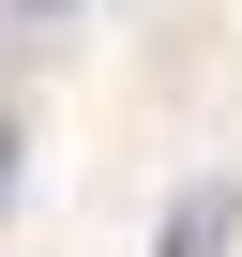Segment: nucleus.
I'll use <instances>...</instances> for the list:
<instances>
[{
    "instance_id": "obj_3",
    "label": "nucleus",
    "mask_w": 242,
    "mask_h": 257,
    "mask_svg": "<svg viewBox=\"0 0 242 257\" xmlns=\"http://www.w3.org/2000/svg\"><path fill=\"white\" fill-rule=\"evenodd\" d=\"M31 16H61V0H31Z\"/></svg>"
},
{
    "instance_id": "obj_1",
    "label": "nucleus",
    "mask_w": 242,
    "mask_h": 257,
    "mask_svg": "<svg viewBox=\"0 0 242 257\" xmlns=\"http://www.w3.org/2000/svg\"><path fill=\"white\" fill-rule=\"evenodd\" d=\"M227 227H242V197H227V182H197V197L167 212V257H227Z\"/></svg>"
},
{
    "instance_id": "obj_2",
    "label": "nucleus",
    "mask_w": 242,
    "mask_h": 257,
    "mask_svg": "<svg viewBox=\"0 0 242 257\" xmlns=\"http://www.w3.org/2000/svg\"><path fill=\"white\" fill-rule=\"evenodd\" d=\"M0 182H16V137H0Z\"/></svg>"
}]
</instances>
